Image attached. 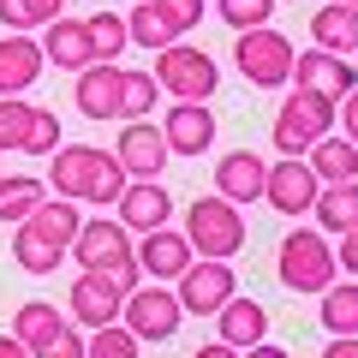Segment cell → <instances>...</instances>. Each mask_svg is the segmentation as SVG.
Returning <instances> with one entry per match:
<instances>
[{"mask_svg": "<svg viewBox=\"0 0 358 358\" xmlns=\"http://www.w3.org/2000/svg\"><path fill=\"white\" fill-rule=\"evenodd\" d=\"M0 24H6V30H36V24H30V6H24V0H0Z\"/></svg>", "mask_w": 358, "mask_h": 358, "instance_id": "obj_39", "label": "cell"}, {"mask_svg": "<svg viewBox=\"0 0 358 358\" xmlns=\"http://www.w3.org/2000/svg\"><path fill=\"white\" fill-rule=\"evenodd\" d=\"M293 84L310 90V96H329V102H341L346 90H358V66H346V54L305 48V54H293Z\"/></svg>", "mask_w": 358, "mask_h": 358, "instance_id": "obj_10", "label": "cell"}, {"mask_svg": "<svg viewBox=\"0 0 358 358\" xmlns=\"http://www.w3.org/2000/svg\"><path fill=\"white\" fill-rule=\"evenodd\" d=\"M131 251V233H126V221H108V215H96V221H84L78 227V239H72V251L66 257H78V268H102V263H114V257H126Z\"/></svg>", "mask_w": 358, "mask_h": 358, "instance_id": "obj_19", "label": "cell"}, {"mask_svg": "<svg viewBox=\"0 0 358 358\" xmlns=\"http://www.w3.org/2000/svg\"><path fill=\"white\" fill-rule=\"evenodd\" d=\"M42 42L24 36V30H13V36H0V96H24L30 84L42 78Z\"/></svg>", "mask_w": 358, "mask_h": 358, "instance_id": "obj_21", "label": "cell"}, {"mask_svg": "<svg viewBox=\"0 0 358 358\" xmlns=\"http://www.w3.org/2000/svg\"><path fill=\"white\" fill-rule=\"evenodd\" d=\"M173 293H179V305L192 310V317H215V310L239 293V281H233L227 257H192V268L173 281Z\"/></svg>", "mask_w": 358, "mask_h": 358, "instance_id": "obj_8", "label": "cell"}, {"mask_svg": "<svg viewBox=\"0 0 358 358\" xmlns=\"http://www.w3.org/2000/svg\"><path fill=\"white\" fill-rule=\"evenodd\" d=\"M24 6H30V24H54L66 13V0H24Z\"/></svg>", "mask_w": 358, "mask_h": 358, "instance_id": "obj_43", "label": "cell"}, {"mask_svg": "<svg viewBox=\"0 0 358 358\" xmlns=\"http://www.w3.org/2000/svg\"><path fill=\"white\" fill-rule=\"evenodd\" d=\"M120 78H126V66L114 60H96L78 72V114L84 120H120Z\"/></svg>", "mask_w": 358, "mask_h": 358, "instance_id": "obj_20", "label": "cell"}, {"mask_svg": "<svg viewBox=\"0 0 358 358\" xmlns=\"http://www.w3.org/2000/svg\"><path fill=\"white\" fill-rule=\"evenodd\" d=\"M322 131H334V102L310 96V90H293L275 114V155H305Z\"/></svg>", "mask_w": 358, "mask_h": 358, "instance_id": "obj_7", "label": "cell"}, {"mask_svg": "<svg viewBox=\"0 0 358 358\" xmlns=\"http://www.w3.org/2000/svg\"><path fill=\"white\" fill-rule=\"evenodd\" d=\"M334 263H341L346 275H358V227H346V233H341V251H334Z\"/></svg>", "mask_w": 358, "mask_h": 358, "instance_id": "obj_41", "label": "cell"}, {"mask_svg": "<svg viewBox=\"0 0 358 358\" xmlns=\"http://www.w3.org/2000/svg\"><path fill=\"white\" fill-rule=\"evenodd\" d=\"M197 18H203V0H138L126 13V36L155 54V48H167V42H179Z\"/></svg>", "mask_w": 358, "mask_h": 358, "instance_id": "obj_6", "label": "cell"}, {"mask_svg": "<svg viewBox=\"0 0 358 358\" xmlns=\"http://www.w3.org/2000/svg\"><path fill=\"white\" fill-rule=\"evenodd\" d=\"M310 42L329 54H358V6H346V0L317 6L310 13Z\"/></svg>", "mask_w": 358, "mask_h": 358, "instance_id": "obj_25", "label": "cell"}, {"mask_svg": "<svg viewBox=\"0 0 358 358\" xmlns=\"http://www.w3.org/2000/svg\"><path fill=\"white\" fill-rule=\"evenodd\" d=\"M48 358H84V334H78L72 322H66V329H60V341H54V352H48Z\"/></svg>", "mask_w": 358, "mask_h": 358, "instance_id": "obj_40", "label": "cell"}, {"mask_svg": "<svg viewBox=\"0 0 358 358\" xmlns=\"http://www.w3.org/2000/svg\"><path fill=\"white\" fill-rule=\"evenodd\" d=\"M215 341H227V346H257V341H268V310L257 305V299H245V293H233L227 305L215 310Z\"/></svg>", "mask_w": 358, "mask_h": 358, "instance_id": "obj_22", "label": "cell"}, {"mask_svg": "<svg viewBox=\"0 0 358 358\" xmlns=\"http://www.w3.org/2000/svg\"><path fill=\"white\" fill-rule=\"evenodd\" d=\"M322 329L329 334H358V281H329L322 287Z\"/></svg>", "mask_w": 358, "mask_h": 358, "instance_id": "obj_29", "label": "cell"}, {"mask_svg": "<svg viewBox=\"0 0 358 358\" xmlns=\"http://www.w3.org/2000/svg\"><path fill=\"white\" fill-rule=\"evenodd\" d=\"M233 60H239L245 84H257V90H281V84H293V42H287L275 24H251V30H239V42H233Z\"/></svg>", "mask_w": 358, "mask_h": 358, "instance_id": "obj_3", "label": "cell"}, {"mask_svg": "<svg viewBox=\"0 0 358 358\" xmlns=\"http://www.w3.org/2000/svg\"><path fill=\"white\" fill-rule=\"evenodd\" d=\"M42 60L66 66V72H84V66H96V42H90V24L84 18H54V24H42Z\"/></svg>", "mask_w": 358, "mask_h": 358, "instance_id": "obj_18", "label": "cell"}, {"mask_svg": "<svg viewBox=\"0 0 358 358\" xmlns=\"http://www.w3.org/2000/svg\"><path fill=\"white\" fill-rule=\"evenodd\" d=\"M84 358H143V341L126 329V322H102V329H90Z\"/></svg>", "mask_w": 358, "mask_h": 358, "instance_id": "obj_30", "label": "cell"}, {"mask_svg": "<svg viewBox=\"0 0 358 358\" xmlns=\"http://www.w3.org/2000/svg\"><path fill=\"white\" fill-rule=\"evenodd\" d=\"M48 197V179H36V173H13V179H0V221L6 227H18V221L30 215V209Z\"/></svg>", "mask_w": 358, "mask_h": 358, "instance_id": "obj_28", "label": "cell"}, {"mask_svg": "<svg viewBox=\"0 0 358 358\" xmlns=\"http://www.w3.org/2000/svg\"><path fill=\"white\" fill-rule=\"evenodd\" d=\"M120 322L138 341H173L179 322H185V305H179V293L167 281H138L126 293V305H120Z\"/></svg>", "mask_w": 358, "mask_h": 358, "instance_id": "obj_5", "label": "cell"}, {"mask_svg": "<svg viewBox=\"0 0 358 358\" xmlns=\"http://www.w3.org/2000/svg\"><path fill=\"white\" fill-rule=\"evenodd\" d=\"M162 138L173 155H203L209 143H215V114H209L203 102H173L162 120Z\"/></svg>", "mask_w": 358, "mask_h": 358, "instance_id": "obj_17", "label": "cell"}, {"mask_svg": "<svg viewBox=\"0 0 358 358\" xmlns=\"http://www.w3.org/2000/svg\"><path fill=\"white\" fill-rule=\"evenodd\" d=\"M322 233H346L358 227V179H334V185H317V203H310Z\"/></svg>", "mask_w": 358, "mask_h": 358, "instance_id": "obj_27", "label": "cell"}, {"mask_svg": "<svg viewBox=\"0 0 358 358\" xmlns=\"http://www.w3.org/2000/svg\"><path fill=\"white\" fill-rule=\"evenodd\" d=\"M334 120H346V138H358V90H346L334 102Z\"/></svg>", "mask_w": 358, "mask_h": 358, "instance_id": "obj_42", "label": "cell"}, {"mask_svg": "<svg viewBox=\"0 0 358 358\" xmlns=\"http://www.w3.org/2000/svg\"><path fill=\"white\" fill-rule=\"evenodd\" d=\"M120 305H126V293L108 281L102 268H78V281H72V322H84V329L120 322Z\"/></svg>", "mask_w": 358, "mask_h": 358, "instance_id": "obj_13", "label": "cell"}, {"mask_svg": "<svg viewBox=\"0 0 358 358\" xmlns=\"http://www.w3.org/2000/svg\"><path fill=\"white\" fill-rule=\"evenodd\" d=\"M215 13L227 18L233 30H251V24H268V18H275V0H215Z\"/></svg>", "mask_w": 358, "mask_h": 358, "instance_id": "obj_36", "label": "cell"}, {"mask_svg": "<svg viewBox=\"0 0 358 358\" xmlns=\"http://www.w3.org/2000/svg\"><path fill=\"white\" fill-rule=\"evenodd\" d=\"M102 155H108V150H96V143H60L54 162H48V192L84 203L90 179H96V167H102Z\"/></svg>", "mask_w": 358, "mask_h": 358, "instance_id": "obj_14", "label": "cell"}, {"mask_svg": "<svg viewBox=\"0 0 358 358\" xmlns=\"http://www.w3.org/2000/svg\"><path fill=\"white\" fill-rule=\"evenodd\" d=\"M263 179H268V162L251 150H233L215 162V197L227 203H263Z\"/></svg>", "mask_w": 358, "mask_h": 358, "instance_id": "obj_16", "label": "cell"}, {"mask_svg": "<svg viewBox=\"0 0 358 358\" xmlns=\"http://www.w3.org/2000/svg\"><path fill=\"white\" fill-rule=\"evenodd\" d=\"M275 275H281V287H293V293H322V287L341 275V263H334V245L322 239L317 227H293L281 239Z\"/></svg>", "mask_w": 358, "mask_h": 358, "instance_id": "obj_1", "label": "cell"}, {"mask_svg": "<svg viewBox=\"0 0 358 358\" xmlns=\"http://www.w3.org/2000/svg\"><path fill=\"white\" fill-rule=\"evenodd\" d=\"M185 239H192V251L197 257H239L245 251V215H239V203H227V197H197L192 209H185Z\"/></svg>", "mask_w": 358, "mask_h": 358, "instance_id": "obj_2", "label": "cell"}, {"mask_svg": "<svg viewBox=\"0 0 358 358\" xmlns=\"http://www.w3.org/2000/svg\"><path fill=\"white\" fill-rule=\"evenodd\" d=\"M346 6H358V0H346Z\"/></svg>", "mask_w": 358, "mask_h": 358, "instance_id": "obj_48", "label": "cell"}, {"mask_svg": "<svg viewBox=\"0 0 358 358\" xmlns=\"http://www.w3.org/2000/svg\"><path fill=\"white\" fill-rule=\"evenodd\" d=\"M0 358H36V352L24 341H13V334H0Z\"/></svg>", "mask_w": 358, "mask_h": 358, "instance_id": "obj_46", "label": "cell"}, {"mask_svg": "<svg viewBox=\"0 0 358 358\" xmlns=\"http://www.w3.org/2000/svg\"><path fill=\"white\" fill-rule=\"evenodd\" d=\"M90 24V42H96V60H120V54H126V13H90L84 18Z\"/></svg>", "mask_w": 358, "mask_h": 358, "instance_id": "obj_32", "label": "cell"}, {"mask_svg": "<svg viewBox=\"0 0 358 358\" xmlns=\"http://www.w3.org/2000/svg\"><path fill=\"white\" fill-rule=\"evenodd\" d=\"M13 257H18V268H24V275H54L66 251H54V245H42L30 227H18V233H13Z\"/></svg>", "mask_w": 358, "mask_h": 358, "instance_id": "obj_33", "label": "cell"}, {"mask_svg": "<svg viewBox=\"0 0 358 358\" xmlns=\"http://www.w3.org/2000/svg\"><path fill=\"white\" fill-rule=\"evenodd\" d=\"M317 185L322 179L310 173L305 155H281V162H268V179H263V203L281 209V215H305L317 203Z\"/></svg>", "mask_w": 358, "mask_h": 358, "instance_id": "obj_9", "label": "cell"}, {"mask_svg": "<svg viewBox=\"0 0 358 358\" xmlns=\"http://www.w3.org/2000/svg\"><path fill=\"white\" fill-rule=\"evenodd\" d=\"M60 329H66V317H60V305H48V299H24V305L13 310V341H24L36 358L54 352Z\"/></svg>", "mask_w": 358, "mask_h": 358, "instance_id": "obj_23", "label": "cell"}, {"mask_svg": "<svg viewBox=\"0 0 358 358\" xmlns=\"http://www.w3.org/2000/svg\"><path fill=\"white\" fill-rule=\"evenodd\" d=\"M102 275H108V281L120 287V293H131V287L143 281V263H138V245H131L126 257H114V263H102Z\"/></svg>", "mask_w": 358, "mask_h": 358, "instance_id": "obj_38", "label": "cell"}, {"mask_svg": "<svg viewBox=\"0 0 358 358\" xmlns=\"http://www.w3.org/2000/svg\"><path fill=\"white\" fill-rule=\"evenodd\" d=\"M192 239L179 227H150L138 245V263H143V281H179L185 268H192Z\"/></svg>", "mask_w": 358, "mask_h": 358, "instance_id": "obj_12", "label": "cell"}, {"mask_svg": "<svg viewBox=\"0 0 358 358\" xmlns=\"http://www.w3.org/2000/svg\"><path fill=\"white\" fill-rule=\"evenodd\" d=\"M54 150H60V114H54V108H30V126H24L18 155H54Z\"/></svg>", "mask_w": 358, "mask_h": 358, "instance_id": "obj_34", "label": "cell"}, {"mask_svg": "<svg viewBox=\"0 0 358 358\" xmlns=\"http://www.w3.org/2000/svg\"><path fill=\"white\" fill-rule=\"evenodd\" d=\"M155 72H126L120 78V120H150L155 114Z\"/></svg>", "mask_w": 358, "mask_h": 358, "instance_id": "obj_31", "label": "cell"}, {"mask_svg": "<svg viewBox=\"0 0 358 358\" xmlns=\"http://www.w3.org/2000/svg\"><path fill=\"white\" fill-rule=\"evenodd\" d=\"M114 215L126 221V233H150V227H167V215H173V197H167L162 179H126V192H120Z\"/></svg>", "mask_w": 358, "mask_h": 358, "instance_id": "obj_15", "label": "cell"}, {"mask_svg": "<svg viewBox=\"0 0 358 358\" xmlns=\"http://www.w3.org/2000/svg\"><path fill=\"white\" fill-rule=\"evenodd\" d=\"M155 84L173 96V102H209L221 84V66L203 48H185V42H167L155 48Z\"/></svg>", "mask_w": 358, "mask_h": 358, "instance_id": "obj_4", "label": "cell"}, {"mask_svg": "<svg viewBox=\"0 0 358 358\" xmlns=\"http://www.w3.org/2000/svg\"><path fill=\"white\" fill-rule=\"evenodd\" d=\"M126 167H120V155H102V167H96V179H90L84 203H120V192H126Z\"/></svg>", "mask_w": 358, "mask_h": 358, "instance_id": "obj_35", "label": "cell"}, {"mask_svg": "<svg viewBox=\"0 0 358 358\" xmlns=\"http://www.w3.org/2000/svg\"><path fill=\"white\" fill-rule=\"evenodd\" d=\"M114 155H120V167H126L131 179H162V167L173 162V150H167L162 126H150V120H126V131H120Z\"/></svg>", "mask_w": 358, "mask_h": 358, "instance_id": "obj_11", "label": "cell"}, {"mask_svg": "<svg viewBox=\"0 0 358 358\" xmlns=\"http://www.w3.org/2000/svg\"><path fill=\"white\" fill-rule=\"evenodd\" d=\"M18 227H30L42 245H54V251H72V239H78V227H84V215H78L72 197H54V203L42 197V203L18 221Z\"/></svg>", "mask_w": 358, "mask_h": 358, "instance_id": "obj_24", "label": "cell"}, {"mask_svg": "<svg viewBox=\"0 0 358 358\" xmlns=\"http://www.w3.org/2000/svg\"><path fill=\"white\" fill-rule=\"evenodd\" d=\"M192 358H239V346H227V341H215V346H197Z\"/></svg>", "mask_w": 358, "mask_h": 358, "instance_id": "obj_47", "label": "cell"}, {"mask_svg": "<svg viewBox=\"0 0 358 358\" xmlns=\"http://www.w3.org/2000/svg\"><path fill=\"white\" fill-rule=\"evenodd\" d=\"M310 173L322 179V185H334V179H358V138H346V131H322L317 143L305 150Z\"/></svg>", "mask_w": 358, "mask_h": 358, "instance_id": "obj_26", "label": "cell"}, {"mask_svg": "<svg viewBox=\"0 0 358 358\" xmlns=\"http://www.w3.org/2000/svg\"><path fill=\"white\" fill-rule=\"evenodd\" d=\"M239 358H293V352H287V346H268V341H257V346H245Z\"/></svg>", "mask_w": 358, "mask_h": 358, "instance_id": "obj_45", "label": "cell"}, {"mask_svg": "<svg viewBox=\"0 0 358 358\" xmlns=\"http://www.w3.org/2000/svg\"><path fill=\"white\" fill-rule=\"evenodd\" d=\"M322 358H358V334H334V341L322 346Z\"/></svg>", "mask_w": 358, "mask_h": 358, "instance_id": "obj_44", "label": "cell"}, {"mask_svg": "<svg viewBox=\"0 0 358 358\" xmlns=\"http://www.w3.org/2000/svg\"><path fill=\"white\" fill-rule=\"evenodd\" d=\"M24 126H30V108L18 96H0V155L24 143Z\"/></svg>", "mask_w": 358, "mask_h": 358, "instance_id": "obj_37", "label": "cell"}]
</instances>
